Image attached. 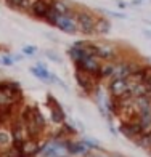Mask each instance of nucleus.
<instances>
[{
  "label": "nucleus",
  "instance_id": "obj_3",
  "mask_svg": "<svg viewBox=\"0 0 151 157\" xmlns=\"http://www.w3.org/2000/svg\"><path fill=\"white\" fill-rule=\"evenodd\" d=\"M74 77H76V82L79 83V87H81L85 93H93V91H97L98 78H95L93 75H90L87 72H84V71H81V69H76Z\"/></svg>",
  "mask_w": 151,
  "mask_h": 157
},
{
  "label": "nucleus",
  "instance_id": "obj_2",
  "mask_svg": "<svg viewBox=\"0 0 151 157\" xmlns=\"http://www.w3.org/2000/svg\"><path fill=\"white\" fill-rule=\"evenodd\" d=\"M74 64H76V69H81L84 72H87L100 80V67H101V63H100L98 58L89 56V58H84L81 61H76Z\"/></svg>",
  "mask_w": 151,
  "mask_h": 157
},
{
  "label": "nucleus",
  "instance_id": "obj_22",
  "mask_svg": "<svg viewBox=\"0 0 151 157\" xmlns=\"http://www.w3.org/2000/svg\"><path fill=\"white\" fill-rule=\"evenodd\" d=\"M23 53L24 55H35V53H37V48H35V47H24Z\"/></svg>",
  "mask_w": 151,
  "mask_h": 157
},
{
  "label": "nucleus",
  "instance_id": "obj_9",
  "mask_svg": "<svg viewBox=\"0 0 151 157\" xmlns=\"http://www.w3.org/2000/svg\"><path fill=\"white\" fill-rule=\"evenodd\" d=\"M44 144H40L37 140H31L27 138L24 143H23V147H21V152H23V157H34L37 155L39 152L44 151Z\"/></svg>",
  "mask_w": 151,
  "mask_h": 157
},
{
  "label": "nucleus",
  "instance_id": "obj_25",
  "mask_svg": "<svg viewBox=\"0 0 151 157\" xmlns=\"http://www.w3.org/2000/svg\"><path fill=\"white\" fill-rule=\"evenodd\" d=\"M143 83L146 85V88H148V91H149V90H151V71L146 74V77H145V82H143Z\"/></svg>",
  "mask_w": 151,
  "mask_h": 157
},
{
  "label": "nucleus",
  "instance_id": "obj_18",
  "mask_svg": "<svg viewBox=\"0 0 151 157\" xmlns=\"http://www.w3.org/2000/svg\"><path fill=\"white\" fill-rule=\"evenodd\" d=\"M0 157H23V152H21V149L16 147V146H8L6 149H3V152Z\"/></svg>",
  "mask_w": 151,
  "mask_h": 157
},
{
  "label": "nucleus",
  "instance_id": "obj_23",
  "mask_svg": "<svg viewBox=\"0 0 151 157\" xmlns=\"http://www.w3.org/2000/svg\"><path fill=\"white\" fill-rule=\"evenodd\" d=\"M47 56H48V59H52V61H55V63H61L60 58H58V55H56L55 52H50V50H48V52H47Z\"/></svg>",
  "mask_w": 151,
  "mask_h": 157
},
{
  "label": "nucleus",
  "instance_id": "obj_16",
  "mask_svg": "<svg viewBox=\"0 0 151 157\" xmlns=\"http://www.w3.org/2000/svg\"><path fill=\"white\" fill-rule=\"evenodd\" d=\"M11 143H13V138H11L10 130H6V128L0 127V147L6 149L8 146H11Z\"/></svg>",
  "mask_w": 151,
  "mask_h": 157
},
{
  "label": "nucleus",
  "instance_id": "obj_11",
  "mask_svg": "<svg viewBox=\"0 0 151 157\" xmlns=\"http://www.w3.org/2000/svg\"><path fill=\"white\" fill-rule=\"evenodd\" d=\"M64 149L69 152V154H74V155H81L87 152V147L82 144V141H69V140H64Z\"/></svg>",
  "mask_w": 151,
  "mask_h": 157
},
{
  "label": "nucleus",
  "instance_id": "obj_21",
  "mask_svg": "<svg viewBox=\"0 0 151 157\" xmlns=\"http://www.w3.org/2000/svg\"><path fill=\"white\" fill-rule=\"evenodd\" d=\"M6 5H10L11 8H21L23 10V6H24V0H5Z\"/></svg>",
  "mask_w": 151,
  "mask_h": 157
},
{
  "label": "nucleus",
  "instance_id": "obj_29",
  "mask_svg": "<svg viewBox=\"0 0 151 157\" xmlns=\"http://www.w3.org/2000/svg\"><path fill=\"white\" fill-rule=\"evenodd\" d=\"M0 50H3V48H2V47H0Z\"/></svg>",
  "mask_w": 151,
  "mask_h": 157
},
{
  "label": "nucleus",
  "instance_id": "obj_6",
  "mask_svg": "<svg viewBox=\"0 0 151 157\" xmlns=\"http://www.w3.org/2000/svg\"><path fill=\"white\" fill-rule=\"evenodd\" d=\"M121 133L124 135L125 138H129V140H137L141 135V125H140V122H138V117L137 119H133V120H129V122H124L121 125Z\"/></svg>",
  "mask_w": 151,
  "mask_h": 157
},
{
  "label": "nucleus",
  "instance_id": "obj_19",
  "mask_svg": "<svg viewBox=\"0 0 151 157\" xmlns=\"http://www.w3.org/2000/svg\"><path fill=\"white\" fill-rule=\"evenodd\" d=\"M130 93L133 95V98L146 96V93H148V88H146V85H145V83H138V85H135V87L130 90Z\"/></svg>",
  "mask_w": 151,
  "mask_h": 157
},
{
  "label": "nucleus",
  "instance_id": "obj_4",
  "mask_svg": "<svg viewBox=\"0 0 151 157\" xmlns=\"http://www.w3.org/2000/svg\"><path fill=\"white\" fill-rule=\"evenodd\" d=\"M55 26L58 27L60 31L66 32V34H77L79 27H77V21H76V11H73L71 15L60 16Z\"/></svg>",
  "mask_w": 151,
  "mask_h": 157
},
{
  "label": "nucleus",
  "instance_id": "obj_20",
  "mask_svg": "<svg viewBox=\"0 0 151 157\" xmlns=\"http://www.w3.org/2000/svg\"><path fill=\"white\" fill-rule=\"evenodd\" d=\"M82 144L87 147V149H95V151H98V149H100V144H98L95 140H92V138H84L82 140Z\"/></svg>",
  "mask_w": 151,
  "mask_h": 157
},
{
  "label": "nucleus",
  "instance_id": "obj_7",
  "mask_svg": "<svg viewBox=\"0 0 151 157\" xmlns=\"http://www.w3.org/2000/svg\"><path fill=\"white\" fill-rule=\"evenodd\" d=\"M47 101H48V106H50V116H52V120L55 124H64L66 116H64V111L60 106V103L55 99V96L48 93L47 95Z\"/></svg>",
  "mask_w": 151,
  "mask_h": 157
},
{
  "label": "nucleus",
  "instance_id": "obj_15",
  "mask_svg": "<svg viewBox=\"0 0 151 157\" xmlns=\"http://www.w3.org/2000/svg\"><path fill=\"white\" fill-rule=\"evenodd\" d=\"M114 66H116L114 61H103L101 67H100V78H111L114 72Z\"/></svg>",
  "mask_w": 151,
  "mask_h": 157
},
{
  "label": "nucleus",
  "instance_id": "obj_5",
  "mask_svg": "<svg viewBox=\"0 0 151 157\" xmlns=\"http://www.w3.org/2000/svg\"><path fill=\"white\" fill-rule=\"evenodd\" d=\"M97 50H98V59L103 61H119V50L111 45V44H97Z\"/></svg>",
  "mask_w": 151,
  "mask_h": 157
},
{
  "label": "nucleus",
  "instance_id": "obj_28",
  "mask_svg": "<svg viewBox=\"0 0 151 157\" xmlns=\"http://www.w3.org/2000/svg\"><path fill=\"white\" fill-rule=\"evenodd\" d=\"M2 152H3V149H2V147H0V155H2Z\"/></svg>",
  "mask_w": 151,
  "mask_h": 157
},
{
  "label": "nucleus",
  "instance_id": "obj_27",
  "mask_svg": "<svg viewBox=\"0 0 151 157\" xmlns=\"http://www.w3.org/2000/svg\"><path fill=\"white\" fill-rule=\"evenodd\" d=\"M146 98H148V99H149V101H151V90H149V91H148V93H146Z\"/></svg>",
  "mask_w": 151,
  "mask_h": 157
},
{
  "label": "nucleus",
  "instance_id": "obj_1",
  "mask_svg": "<svg viewBox=\"0 0 151 157\" xmlns=\"http://www.w3.org/2000/svg\"><path fill=\"white\" fill-rule=\"evenodd\" d=\"M97 19H98V16L93 11H89V10L76 11V21H77V27H79V32L81 34L95 35Z\"/></svg>",
  "mask_w": 151,
  "mask_h": 157
},
{
  "label": "nucleus",
  "instance_id": "obj_14",
  "mask_svg": "<svg viewBox=\"0 0 151 157\" xmlns=\"http://www.w3.org/2000/svg\"><path fill=\"white\" fill-rule=\"evenodd\" d=\"M53 8L56 10V13H58L60 16H64V15H71L74 10L73 6H71L66 0H55L53 2Z\"/></svg>",
  "mask_w": 151,
  "mask_h": 157
},
{
  "label": "nucleus",
  "instance_id": "obj_8",
  "mask_svg": "<svg viewBox=\"0 0 151 157\" xmlns=\"http://www.w3.org/2000/svg\"><path fill=\"white\" fill-rule=\"evenodd\" d=\"M55 0H37L32 6H31V15L35 18H40V19H45V16L48 15V11L52 10Z\"/></svg>",
  "mask_w": 151,
  "mask_h": 157
},
{
  "label": "nucleus",
  "instance_id": "obj_12",
  "mask_svg": "<svg viewBox=\"0 0 151 157\" xmlns=\"http://www.w3.org/2000/svg\"><path fill=\"white\" fill-rule=\"evenodd\" d=\"M31 74L34 75V77H37L39 80H44V82H55L56 80V77L53 75V74H50L48 71H47V67H37V66H32L31 69Z\"/></svg>",
  "mask_w": 151,
  "mask_h": 157
},
{
  "label": "nucleus",
  "instance_id": "obj_10",
  "mask_svg": "<svg viewBox=\"0 0 151 157\" xmlns=\"http://www.w3.org/2000/svg\"><path fill=\"white\" fill-rule=\"evenodd\" d=\"M108 90H109V93H111V98H119L125 93L127 90V82L125 80H121V78H111V82L109 85H108Z\"/></svg>",
  "mask_w": 151,
  "mask_h": 157
},
{
  "label": "nucleus",
  "instance_id": "obj_13",
  "mask_svg": "<svg viewBox=\"0 0 151 157\" xmlns=\"http://www.w3.org/2000/svg\"><path fill=\"white\" fill-rule=\"evenodd\" d=\"M109 31H111L109 19H106V18H103V16H98L97 26H95V34H97V35H106Z\"/></svg>",
  "mask_w": 151,
  "mask_h": 157
},
{
  "label": "nucleus",
  "instance_id": "obj_24",
  "mask_svg": "<svg viewBox=\"0 0 151 157\" xmlns=\"http://www.w3.org/2000/svg\"><path fill=\"white\" fill-rule=\"evenodd\" d=\"M13 63H15V59H13L11 56H3L2 58V64H5V66H11Z\"/></svg>",
  "mask_w": 151,
  "mask_h": 157
},
{
  "label": "nucleus",
  "instance_id": "obj_26",
  "mask_svg": "<svg viewBox=\"0 0 151 157\" xmlns=\"http://www.w3.org/2000/svg\"><path fill=\"white\" fill-rule=\"evenodd\" d=\"M85 157H108L105 154H93V152H85Z\"/></svg>",
  "mask_w": 151,
  "mask_h": 157
},
{
  "label": "nucleus",
  "instance_id": "obj_17",
  "mask_svg": "<svg viewBox=\"0 0 151 157\" xmlns=\"http://www.w3.org/2000/svg\"><path fill=\"white\" fill-rule=\"evenodd\" d=\"M133 143L143 151H151V135H140L137 140H133Z\"/></svg>",
  "mask_w": 151,
  "mask_h": 157
}]
</instances>
